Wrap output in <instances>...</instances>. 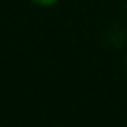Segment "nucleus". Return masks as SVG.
<instances>
[{
	"mask_svg": "<svg viewBox=\"0 0 127 127\" xmlns=\"http://www.w3.org/2000/svg\"><path fill=\"white\" fill-rule=\"evenodd\" d=\"M34 2H36V4H42V6H52L56 0H34Z\"/></svg>",
	"mask_w": 127,
	"mask_h": 127,
	"instance_id": "obj_1",
	"label": "nucleus"
}]
</instances>
